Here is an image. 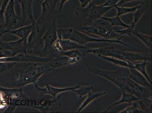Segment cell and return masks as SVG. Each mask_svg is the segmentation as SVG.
Instances as JSON below:
<instances>
[{
	"label": "cell",
	"mask_w": 152,
	"mask_h": 113,
	"mask_svg": "<svg viewBox=\"0 0 152 113\" xmlns=\"http://www.w3.org/2000/svg\"><path fill=\"white\" fill-rule=\"evenodd\" d=\"M19 73L16 80L12 84L16 88H21L26 85L37 83V81L43 74L50 71L46 64L38 66L35 62H28L18 70H14Z\"/></svg>",
	"instance_id": "obj_1"
},
{
	"label": "cell",
	"mask_w": 152,
	"mask_h": 113,
	"mask_svg": "<svg viewBox=\"0 0 152 113\" xmlns=\"http://www.w3.org/2000/svg\"><path fill=\"white\" fill-rule=\"evenodd\" d=\"M57 33L58 39L70 40L83 45L90 42H107L111 44L116 43L122 44L124 46L138 51L136 48L125 43L121 41L92 38L74 28H63L58 27Z\"/></svg>",
	"instance_id": "obj_2"
},
{
	"label": "cell",
	"mask_w": 152,
	"mask_h": 113,
	"mask_svg": "<svg viewBox=\"0 0 152 113\" xmlns=\"http://www.w3.org/2000/svg\"><path fill=\"white\" fill-rule=\"evenodd\" d=\"M88 70L91 72L100 76L113 83L121 91L127 93H130L133 81L125 74L124 70L109 71L93 67H89Z\"/></svg>",
	"instance_id": "obj_3"
},
{
	"label": "cell",
	"mask_w": 152,
	"mask_h": 113,
	"mask_svg": "<svg viewBox=\"0 0 152 113\" xmlns=\"http://www.w3.org/2000/svg\"><path fill=\"white\" fill-rule=\"evenodd\" d=\"M0 91L4 93L7 102V106L3 113H13L19 106L29 105L30 100L23 93L21 88H8L0 86Z\"/></svg>",
	"instance_id": "obj_4"
},
{
	"label": "cell",
	"mask_w": 152,
	"mask_h": 113,
	"mask_svg": "<svg viewBox=\"0 0 152 113\" xmlns=\"http://www.w3.org/2000/svg\"><path fill=\"white\" fill-rule=\"evenodd\" d=\"M113 8L96 5L92 1L85 8H76L74 13L77 17L82 19L85 23L90 25L100 19L103 15Z\"/></svg>",
	"instance_id": "obj_5"
},
{
	"label": "cell",
	"mask_w": 152,
	"mask_h": 113,
	"mask_svg": "<svg viewBox=\"0 0 152 113\" xmlns=\"http://www.w3.org/2000/svg\"><path fill=\"white\" fill-rule=\"evenodd\" d=\"M34 29L27 38L26 49L27 54L40 56L43 45L42 37L46 31L47 25H39L37 21L33 22Z\"/></svg>",
	"instance_id": "obj_6"
},
{
	"label": "cell",
	"mask_w": 152,
	"mask_h": 113,
	"mask_svg": "<svg viewBox=\"0 0 152 113\" xmlns=\"http://www.w3.org/2000/svg\"><path fill=\"white\" fill-rule=\"evenodd\" d=\"M59 0H44L41 1L37 0L36 2L41 4L42 11L40 17L37 21L39 25L42 26L45 23H50L57 20L60 14L56 9L58 2Z\"/></svg>",
	"instance_id": "obj_7"
},
{
	"label": "cell",
	"mask_w": 152,
	"mask_h": 113,
	"mask_svg": "<svg viewBox=\"0 0 152 113\" xmlns=\"http://www.w3.org/2000/svg\"><path fill=\"white\" fill-rule=\"evenodd\" d=\"M110 25L105 23H92L89 25L81 28L80 29L99 36L105 39L121 41L123 36L115 31Z\"/></svg>",
	"instance_id": "obj_8"
},
{
	"label": "cell",
	"mask_w": 152,
	"mask_h": 113,
	"mask_svg": "<svg viewBox=\"0 0 152 113\" xmlns=\"http://www.w3.org/2000/svg\"><path fill=\"white\" fill-rule=\"evenodd\" d=\"M57 20H55L48 23L46 31L43 36L42 39L45 44L41 51L40 56L46 57L47 56L51 54L55 43L58 39L56 24Z\"/></svg>",
	"instance_id": "obj_9"
},
{
	"label": "cell",
	"mask_w": 152,
	"mask_h": 113,
	"mask_svg": "<svg viewBox=\"0 0 152 113\" xmlns=\"http://www.w3.org/2000/svg\"><path fill=\"white\" fill-rule=\"evenodd\" d=\"M52 56L50 61L45 63L50 71H53L56 68L66 67L71 64H78L80 62L83 61V59L81 58H71L58 53Z\"/></svg>",
	"instance_id": "obj_10"
},
{
	"label": "cell",
	"mask_w": 152,
	"mask_h": 113,
	"mask_svg": "<svg viewBox=\"0 0 152 113\" xmlns=\"http://www.w3.org/2000/svg\"><path fill=\"white\" fill-rule=\"evenodd\" d=\"M28 107L37 109L41 113L61 112V96L52 100L44 99L40 101L39 105H29Z\"/></svg>",
	"instance_id": "obj_11"
},
{
	"label": "cell",
	"mask_w": 152,
	"mask_h": 113,
	"mask_svg": "<svg viewBox=\"0 0 152 113\" xmlns=\"http://www.w3.org/2000/svg\"><path fill=\"white\" fill-rule=\"evenodd\" d=\"M52 59V56L49 57H42L34 55L25 54L24 53H19L14 56H8L7 57L1 58L0 62H38L47 63L49 62Z\"/></svg>",
	"instance_id": "obj_12"
},
{
	"label": "cell",
	"mask_w": 152,
	"mask_h": 113,
	"mask_svg": "<svg viewBox=\"0 0 152 113\" xmlns=\"http://www.w3.org/2000/svg\"><path fill=\"white\" fill-rule=\"evenodd\" d=\"M15 0H10L4 13V25L5 29L10 31L13 27L21 20V17L18 16L15 9Z\"/></svg>",
	"instance_id": "obj_13"
},
{
	"label": "cell",
	"mask_w": 152,
	"mask_h": 113,
	"mask_svg": "<svg viewBox=\"0 0 152 113\" xmlns=\"http://www.w3.org/2000/svg\"><path fill=\"white\" fill-rule=\"evenodd\" d=\"M90 48L71 40L58 39L54 44L52 53H60L61 52L74 49H88Z\"/></svg>",
	"instance_id": "obj_14"
},
{
	"label": "cell",
	"mask_w": 152,
	"mask_h": 113,
	"mask_svg": "<svg viewBox=\"0 0 152 113\" xmlns=\"http://www.w3.org/2000/svg\"><path fill=\"white\" fill-rule=\"evenodd\" d=\"M34 0H21L22 14L20 27L31 24L34 21L33 14L32 4ZM37 1V0H36Z\"/></svg>",
	"instance_id": "obj_15"
},
{
	"label": "cell",
	"mask_w": 152,
	"mask_h": 113,
	"mask_svg": "<svg viewBox=\"0 0 152 113\" xmlns=\"http://www.w3.org/2000/svg\"><path fill=\"white\" fill-rule=\"evenodd\" d=\"M0 48L3 51L7 50L12 52L10 56H14L19 53L27 54L26 45L23 39L10 42H4L1 40L0 41Z\"/></svg>",
	"instance_id": "obj_16"
},
{
	"label": "cell",
	"mask_w": 152,
	"mask_h": 113,
	"mask_svg": "<svg viewBox=\"0 0 152 113\" xmlns=\"http://www.w3.org/2000/svg\"><path fill=\"white\" fill-rule=\"evenodd\" d=\"M45 88H41L37 85V83L34 84V90L40 96H42L45 94L50 95L54 98L56 97L57 95L62 92L72 91L77 88V86L72 87L65 88H58L51 86L49 84L45 83Z\"/></svg>",
	"instance_id": "obj_17"
},
{
	"label": "cell",
	"mask_w": 152,
	"mask_h": 113,
	"mask_svg": "<svg viewBox=\"0 0 152 113\" xmlns=\"http://www.w3.org/2000/svg\"><path fill=\"white\" fill-rule=\"evenodd\" d=\"M119 53L123 60L132 63L137 61H151V57L145 54L135 53L130 52L118 50Z\"/></svg>",
	"instance_id": "obj_18"
},
{
	"label": "cell",
	"mask_w": 152,
	"mask_h": 113,
	"mask_svg": "<svg viewBox=\"0 0 152 113\" xmlns=\"http://www.w3.org/2000/svg\"><path fill=\"white\" fill-rule=\"evenodd\" d=\"M130 73L128 77L134 82L141 86L151 89V84L147 79L133 67H130Z\"/></svg>",
	"instance_id": "obj_19"
},
{
	"label": "cell",
	"mask_w": 152,
	"mask_h": 113,
	"mask_svg": "<svg viewBox=\"0 0 152 113\" xmlns=\"http://www.w3.org/2000/svg\"><path fill=\"white\" fill-rule=\"evenodd\" d=\"M34 28L33 22L29 25L21 27L17 29L11 30L9 33L17 36L23 39L27 45V38Z\"/></svg>",
	"instance_id": "obj_20"
},
{
	"label": "cell",
	"mask_w": 152,
	"mask_h": 113,
	"mask_svg": "<svg viewBox=\"0 0 152 113\" xmlns=\"http://www.w3.org/2000/svg\"><path fill=\"white\" fill-rule=\"evenodd\" d=\"M122 92V96L121 99L115 103L109 106L105 111H103V113L107 112L111 109L112 107L117 105L121 104V103H132V102H135L140 100L141 99L133 95L130 93H127L126 92L121 91Z\"/></svg>",
	"instance_id": "obj_21"
},
{
	"label": "cell",
	"mask_w": 152,
	"mask_h": 113,
	"mask_svg": "<svg viewBox=\"0 0 152 113\" xmlns=\"http://www.w3.org/2000/svg\"><path fill=\"white\" fill-rule=\"evenodd\" d=\"M97 56L99 58L106 60V61L113 63L115 65L120 66V67L129 68L130 67H133L134 66V64H132V63L128 62L116 58L103 56L100 55H98Z\"/></svg>",
	"instance_id": "obj_22"
},
{
	"label": "cell",
	"mask_w": 152,
	"mask_h": 113,
	"mask_svg": "<svg viewBox=\"0 0 152 113\" xmlns=\"http://www.w3.org/2000/svg\"><path fill=\"white\" fill-rule=\"evenodd\" d=\"M149 7L150 6L148 5L141 4L140 6L134 12L133 20L130 25V28L132 30L134 29L135 25L139 21L145 12L149 9Z\"/></svg>",
	"instance_id": "obj_23"
},
{
	"label": "cell",
	"mask_w": 152,
	"mask_h": 113,
	"mask_svg": "<svg viewBox=\"0 0 152 113\" xmlns=\"http://www.w3.org/2000/svg\"><path fill=\"white\" fill-rule=\"evenodd\" d=\"M107 93V91L103 92H101V93H92L91 92H89L88 93L87 98L84 101L80 106L78 109L77 112H80L81 111H82L84 108L86 107L90 103L92 102L95 99L100 97L101 96H103V95H106Z\"/></svg>",
	"instance_id": "obj_24"
},
{
	"label": "cell",
	"mask_w": 152,
	"mask_h": 113,
	"mask_svg": "<svg viewBox=\"0 0 152 113\" xmlns=\"http://www.w3.org/2000/svg\"><path fill=\"white\" fill-rule=\"evenodd\" d=\"M100 19L109 22L111 27L114 26H121L125 28H128L130 27V25L126 24L123 22L120 18L119 16H116L113 17H107L102 16Z\"/></svg>",
	"instance_id": "obj_25"
},
{
	"label": "cell",
	"mask_w": 152,
	"mask_h": 113,
	"mask_svg": "<svg viewBox=\"0 0 152 113\" xmlns=\"http://www.w3.org/2000/svg\"><path fill=\"white\" fill-rule=\"evenodd\" d=\"M132 34L137 37L146 46H147L150 49H151L152 37L151 35H145V34L141 33L137 30L134 29L132 31Z\"/></svg>",
	"instance_id": "obj_26"
},
{
	"label": "cell",
	"mask_w": 152,
	"mask_h": 113,
	"mask_svg": "<svg viewBox=\"0 0 152 113\" xmlns=\"http://www.w3.org/2000/svg\"><path fill=\"white\" fill-rule=\"evenodd\" d=\"M137 101L139 104L140 108L144 112H151V99H142Z\"/></svg>",
	"instance_id": "obj_27"
},
{
	"label": "cell",
	"mask_w": 152,
	"mask_h": 113,
	"mask_svg": "<svg viewBox=\"0 0 152 113\" xmlns=\"http://www.w3.org/2000/svg\"><path fill=\"white\" fill-rule=\"evenodd\" d=\"M149 63H150V62L143 61V62L142 63H137L135 65H134L133 67L135 70H137L140 73H141L147 79L150 83L152 84L151 80L146 71V66Z\"/></svg>",
	"instance_id": "obj_28"
},
{
	"label": "cell",
	"mask_w": 152,
	"mask_h": 113,
	"mask_svg": "<svg viewBox=\"0 0 152 113\" xmlns=\"http://www.w3.org/2000/svg\"><path fill=\"white\" fill-rule=\"evenodd\" d=\"M94 88L93 86H81L78 85H77V88L73 89L72 91L75 92L78 97L81 98L83 96L88 94L89 92H91V91Z\"/></svg>",
	"instance_id": "obj_29"
},
{
	"label": "cell",
	"mask_w": 152,
	"mask_h": 113,
	"mask_svg": "<svg viewBox=\"0 0 152 113\" xmlns=\"http://www.w3.org/2000/svg\"><path fill=\"white\" fill-rule=\"evenodd\" d=\"M17 63L15 62H0V76L10 71H14L15 66Z\"/></svg>",
	"instance_id": "obj_30"
},
{
	"label": "cell",
	"mask_w": 152,
	"mask_h": 113,
	"mask_svg": "<svg viewBox=\"0 0 152 113\" xmlns=\"http://www.w3.org/2000/svg\"><path fill=\"white\" fill-rule=\"evenodd\" d=\"M140 6V5L132 7H124L116 6L115 8L117 9V16L120 17V16L127 13H134Z\"/></svg>",
	"instance_id": "obj_31"
},
{
	"label": "cell",
	"mask_w": 152,
	"mask_h": 113,
	"mask_svg": "<svg viewBox=\"0 0 152 113\" xmlns=\"http://www.w3.org/2000/svg\"><path fill=\"white\" fill-rule=\"evenodd\" d=\"M61 54L71 58H81L85 59V54L81 53L78 49L69 50L61 52Z\"/></svg>",
	"instance_id": "obj_32"
},
{
	"label": "cell",
	"mask_w": 152,
	"mask_h": 113,
	"mask_svg": "<svg viewBox=\"0 0 152 113\" xmlns=\"http://www.w3.org/2000/svg\"><path fill=\"white\" fill-rule=\"evenodd\" d=\"M120 113H142L144 112L140 108L137 102L134 103L132 105L130 106L122 111L120 112Z\"/></svg>",
	"instance_id": "obj_33"
},
{
	"label": "cell",
	"mask_w": 152,
	"mask_h": 113,
	"mask_svg": "<svg viewBox=\"0 0 152 113\" xmlns=\"http://www.w3.org/2000/svg\"><path fill=\"white\" fill-rule=\"evenodd\" d=\"M10 0H3L0 9V25L4 21V13L7 5Z\"/></svg>",
	"instance_id": "obj_34"
},
{
	"label": "cell",
	"mask_w": 152,
	"mask_h": 113,
	"mask_svg": "<svg viewBox=\"0 0 152 113\" xmlns=\"http://www.w3.org/2000/svg\"><path fill=\"white\" fill-rule=\"evenodd\" d=\"M133 30H132L129 27L128 28H125V29L124 30H115V32L117 33L120 35L123 36L124 35H128L131 36L132 35V33L133 31Z\"/></svg>",
	"instance_id": "obj_35"
},
{
	"label": "cell",
	"mask_w": 152,
	"mask_h": 113,
	"mask_svg": "<svg viewBox=\"0 0 152 113\" xmlns=\"http://www.w3.org/2000/svg\"><path fill=\"white\" fill-rule=\"evenodd\" d=\"M120 0H107L103 4L101 5L103 7H113L118 6V2Z\"/></svg>",
	"instance_id": "obj_36"
},
{
	"label": "cell",
	"mask_w": 152,
	"mask_h": 113,
	"mask_svg": "<svg viewBox=\"0 0 152 113\" xmlns=\"http://www.w3.org/2000/svg\"><path fill=\"white\" fill-rule=\"evenodd\" d=\"M7 106V102L4 93L0 91V110Z\"/></svg>",
	"instance_id": "obj_37"
},
{
	"label": "cell",
	"mask_w": 152,
	"mask_h": 113,
	"mask_svg": "<svg viewBox=\"0 0 152 113\" xmlns=\"http://www.w3.org/2000/svg\"><path fill=\"white\" fill-rule=\"evenodd\" d=\"M9 33V31L5 29L4 23H3L0 25V41H1V38L4 34Z\"/></svg>",
	"instance_id": "obj_38"
},
{
	"label": "cell",
	"mask_w": 152,
	"mask_h": 113,
	"mask_svg": "<svg viewBox=\"0 0 152 113\" xmlns=\"http://www.w3.org/2000/svg\"><path fill=\"white\" fill-rule=\"evenodd\" d=\"M78 1L80 3L81 7L82 8L86 7L92 1V0H78Z\"/></svg>",
	"instance_id": "obj_39"
},
{
	"label": "cell",
	"mask_w": 152,
	"mask_h": 113,
	"mask_svg": "<svg viewBox=\"0 0 152 113\" xmlns=\"http://www.w3.org/2000/svg\"><path fill=\"white\" fill-rule=\"evenodd\" d=\"M69 1V0H60V6H59L58 10V12L59 14L61 15V11L62 10V9H63V6L64 5V4L67 1Z\"/></svg>",
	"instance_id": "obj_40"
},
{
	"label": "cell",
	"mask_w": 152,
	"mask_h": 113,
	"mask_svg": "<svg viewBox=\"0 0 152 113\" xmlns=\"http://www.w3.org/2000/svg\"><path fill=\"white\" fill-rule=\"evenodd\" d=\"M137 1H146V0H120L118 4L119 5H120L122 4L126 3V2Z\"/></svg>",
	"instance_id": "obj_41"
},
{
	"label": "cell",
	"mask_w": 152,
	"mask_h": 113,
	"mask_svg": "<svg viewBox=\"0 0 152 113\" xmlns=\"http://www.w3.org/2000/svg\"><path fill=\"white\" fill-rule=\"evenodd\" d=\"M2 49L0 48V59L1 58L7 57L9 56H7V55L4 54L3 52Z\"/></svg>",
	"instance_id": "obj_42"
},
{
	"label": "cell",
	"mask_w": 152,
	"mask_h": 113,
	"mask_svg": "<svg viewBox=\"0 0 152 113\" xmlns=\"http://www.w3.org/2000/svg\"><path fill=\"white\" fill-rule=\"evenodd\" d=\"M16 2H15V4L17 2H20L21 0H16Z\"/></svg>",
	"instance_id": "obj_43"
},
{
	"label": "cell",
	"mask_w": 152,
	"mask_h": 113,
	"mask_svg": "<svg viewBox=\"0 0 152 113\" xmlns=\"http://www.w3.org/2000/svg\"><path fill=\"white\" fill-rule=\"evenodd\" d=\"M3 1H0V9H1V4H2Z\"/></svg>",
	"instance_id": "obj_44"
},
{
	"label": "cell",
	"mask_w": 152,
	"mask_h": 113,
	"mask_svg": "<svg viewBox=\"0 0 152 113\" xmlns=\"http://www.w3.org/2000/svg\"><path fill=\"white\" fill-rule=\"evenodd\" d=\"M149 1H150V2H151V0H149Z\"/></svg>",
	"instance_id": "obj_45"
},
{
	"label": "cell",
	"mask_w": 152,
	"mask_h": 113,
	"mask_svg": "<svg viewBox=\"0 0 152 113\" xmlns=\"http://www.w3.org/2000/svg\"><path fill=\"white\" fill-rule=\"evenodd\" d=\"M3 1V0H0V1Z\"/></svg>",
	"instance_id": "obj_46"
}]
</instances>
